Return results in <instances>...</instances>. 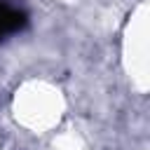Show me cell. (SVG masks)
Segmentation results:
<instances>
[{
  "instance_id": "obj_1",
  "label": "cell",
  "mask_w": 150,
  "mask_h": 150,
  "mask_svg": "<svg viewBox=\"0 0 150 150\" xmlns=\"http://www.w3.org/2000/svg\"><path fill=\"white\" fill-rule=\"evenodd\" d=\"M28 26V12L14 0H0V42Z\"/></svg>"
}]
</instances>
